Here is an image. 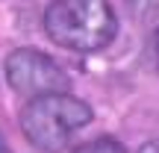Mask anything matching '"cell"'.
Listing matches in <instances>:
<instances>
[{
	"instance_id": "8992f818",
	"label": "cell",
	"mask_w": 159,
	"mask_h": 153,
	"mask_svg": "<svg viewBox=\"0 0 159 153\" xmlns=\"http://www.w3.org/2000/svg\"><path fill=\"white\" fill-rule=\"evenodd\" d=\"M139 153H159V138H153V142H144L142 147H139Z\"/></svg>"
},
{
	"instance_id": "7a4b0ae2",
	"label": "cell",
	"mask_w": 159,
	"mask_h": 153,
	"mask_svg": "<svg viewBox=\"0 0 159 153\" xmlns=\"http://www.w3.org/2000/svg\"><path fill=\"white\" fill-rule=\"evenodd\" d=\"M91 124V106L68 91L33 97L21 109V130L33 147L59 153L71 144L83 127Z\"/></svg>"
},
{
	"instance_id": "3957f363",
	"label": "cell",
	"mask_w": 159,
	"mask_h": 153,
	"mask_svg": "<svg viewBox=\"0 0 159 153\" xmlns=\"http://www.w3.org/2000/svg\"><path fill=\"white\" fill-rule=\"evenodd\" d=\"M6 79L21 97H41V94H56V91H68V74L62 65H56L47 53L35 50V47H18L6 56Z\"/></svg>"
},
{
	"instance_id": "6da1fadb",
	"label": "cell",
	"mask_w": 159,
	"mask_h": 153,
	"mask_svg": "<svg viewBox=\"0 0 159 153\" xmlns=\"http://www.w3.org/2000/svg\"><path fill=\"white\" fill-rule=\"evenodd\" d=\"M44 29L59 47L91 53L118 33V18L106 0H53L44 12Z\"/></svg>"
},
{
	"instance_id": "277c9868",
	"label": "cell",
	"mask_w": 159,
	"mask_h": 153,
	"mask_svg": "<svg viewBox=\"0 0 159 153\" xmlns=\"http://www.w3.org/2000/svg\"><path fill=\"white\" fill-rule=\"evenodd\" d=\"M130 12L142 24H156L159 21V0H127Z\"/></svg>"
},
{
	"instance_id": "5b68a950",
	"label": "cell",
	"mask_w": 159,
	"mask_h": 153,
	"mask_svg": "<svg viewBox=\"0 0 159 153\" xmlns=\"http://www.w3.org/2000/svg\"><path fill=\"white\" fill-rule=\"evenodd\" d=\"M74 153H127L124 147H121L115 138H109V136H100V138H91V142H85V144H80V147Z\"/></svg>"
},
{
	"instance_id": "52a82bcc",
	"label": "cell",
	"mask_w": 159,
	"mask_h": 153,
	"mask_svg": "<svg viewBox=\"0 0 159 153\" xmlns=\"http://www.w3.org/2000/svg\"><path fill=\"white\" fill-rule=\"evenodd\" d=\"M0 153H12L9 144H6V138H3V133H0Z\"/></svg>"
}]
</instances>
